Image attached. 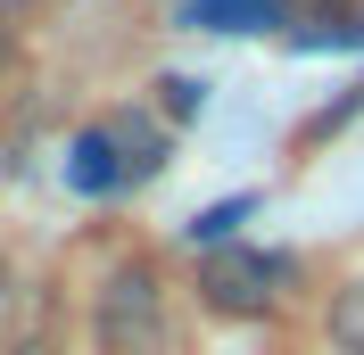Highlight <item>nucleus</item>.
<instances>
[{"label":"nucleus","mask_w":364,"mask_h":355,"mask_svg":"<svg viewBox=\"0 0 364 355\" xmlns=\"http://www.w3.org/2000/svg\"><path fill=\"white\" fill-rule=\"evenodd\" d=\"M182 25H199V33H265V25H282V0H182Z\"/></svg>","instance_id":"obj_5"},{"label":"nucleus","mask_w":364,"mask_h":355,"mask_svg":"<svg viewBox=\"0 0 364 355\" xmlns=\"http://www.w3.org/2000/svg\"><path fill=\"white\" fill-rule=\"evenodd\" d=\"M298 281V265L282 256V248H215L199 265V306L224 314V322H265L273 306H282V289Z\"/></svg>","instance_id":"obj_2"},{"label":"nucleus","mask_w":364,"mask_h":355,"mask_svg":"<svg viewBox=\"0 0 364 355\" xmlns=\"http://www.w3.org/2000/svg\"><path fill=\"white\" fill-rule=\"evenodd\" d=\"M17 9H25V0H0V17H17Z\"/></svg>","instance_id":"obj_10"},{"label":"nucleus","mask_w":364,"mask_h":355,"mask_svg":"<svg viewBox=\"0 0 364 355\" xmlns=\"http://www.w3.org/2000/svg\"><path fill=\"white\" fill-rule=\"evenodd\" d=\"M0 306H9V256H0Z\"/></svg>","instance_id":"obj_9"},{"label":"nucleus","mask_w":364,"mask_h":355,"mask_svg":"<svg viewBox=\"0 0 364 355\" xmlns=\"http://www.w3.org/2000/svg\"><path fill=\"white\" fill-rule=\"evenodd\" d=\"M91 339L100 355H182L174 306H166V273L149 256H116L91 289Z\"/></svg>","instance_id":"obj_1"},{"label":"nucleus","mask_w":364,"mask_h":355,"mask_svg":"<svg viewBox=\"0 0 364 355\" xmlns=\"http://www.w3.org/2000/svg\"><path fill=\"white\" fill-rule=\"evenodd\" d=\"M257 215V190H240V199H224V207H207L199 223H191V240L199 248H224V240H240V223Z\"/></svg>","instance_id":"obj_6"},{"label":"nucleus","mask_w":364,"mask_h":355,"mask_svg":"<svg viewBox=\"0 0 364 355\" xmlns=\"http://www.w3.org/2000/svg\"><path fill=\"white\" fill-rule=\"evenodd\" d=\"M100 133H108V149L124 157V174H133V182H149V174L166 165V124H158V116L116 108V116H100Z\"/></svg>","instance_id":"obj_3"},{"label":"nucleus","mask_w":364,"mask_h":355,"mask_svg":"<svg viewBox=\"0 0 364 355\" xmlns=\"http://www.w3.org/2000/svg\"><path fill=\"white\" fill-rule=\"evenodd\" d=\"M67 182L83 190V199H116V190H133V174H124V157L108 149V133L91 124L83 141H75V157H67Z\"/></svg>","instance_id":"obj_4"},{"label":"nucleus","mask_w":364,"mask_h":355,"mask_svg":"<svg viewBox=\"0 0 364 355\" xmlns=\"http://www.w3.org/2000/svg\"><path fill=\"white\" fill-rule=\"evenodd\" d=\"M298 9H331V17H348V0H298Z\"/></svg>","instance_id":"obj_8"},{"label":"nucleus","mask_w":364,"mask_h":355,"mask_svg":"<svg viewBox=\"0 0 364 355\" xmlns=\"http://www.w3.org/2000/svg\"><path fill=\"white\" fill-rule=\"evenodd\" d=\"M331 339H340L348 355H364V281H348L340 297H331Z\"/></svg>","instance_id":"obj_7"}]
</instances>
